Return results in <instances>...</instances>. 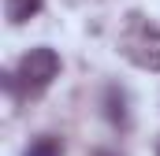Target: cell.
<instances>
[{"instance_id": "obj_5", "label": "cell", "mask_w": 160, "mask_h": 156, "mask_svg": "<svg viewBox=\"0 0 160 156\" xmlns=\"http://www.w3.org/2000/svg\"><path fill=\"white\" fill-rule=\"evenodd\" d=\"M26 156H63V141L52 138V134H45V138H38V141H30Z\"/></svg>"}, {"instance_id": "obj_1", "label": "cell", "mask_w": 160, "mask_h": 156, "mask_svg": "<svg viewBox=\"0 0 160 156\" xmlns=\"http://www.w3.org/2000/svg\"><path fill=\"white\" fill-rule=\"evenodd\" d=\"M56 75H60V56H56V48L38 45V48H30V52L19 60L15 75H4V85H8L11 93H19V97H38V93H45V89L56 82Z\"/></svg>"}, {"instance_id": "obj_4", "label": "cell", "mask_w": 160, "mask_h": 156, "mask_svg": "<svg viewBox=\"0 0 160 156\" xmlns=\"http://www.w3.org/2000/svg\"><path fill=\"white\" fill-rule=\"evenodd\" d=\"M41 4L45 0H4V15H8L11 26H22V22H30L41 11Z\"/></svg>"}, {"instance_id": "obj_6", "label": "cell", "mask_w": 160, "mask_h": 156, "mask_svg": "<svg viewBox=\"0 0 160 156\" xmlns=\"http://www.w3.org/2000/svg\"><path fill=\"white\" fill-rule=\"evenodd\" d=\"M97 156H112V153H97Z\"/></svg>"}, {"instance_id": "obj_3", "label": "cell", "mask_w": 160, "mask_h": 156, "mask_svg": "<svg viewBox=\"0 0 160 156\" xmlns=\"http://www.w3.org/2000/svg\"><path fill=\"white\" fill-rule=\"evenodd\" d=\"M104 115H108V123H112V126H119V130H127V126H130L127 93H123L119 85H108V89H104Z\"/></svg>"}, {"instance_id": "obj_2", "label": "cell", "mask_w": 160, "mask_h": 156, "mask_svg": "<svg viewBox=\"0 0 160 156\" xmlns=\"http://www.w3.org/2000/svg\"><path fill=\"white\" fill-rule=\"evenodd\" d=\"M119 52L142 71H160V26L145 15H130L119 34Z\"/></svg>"}]
</instances>
